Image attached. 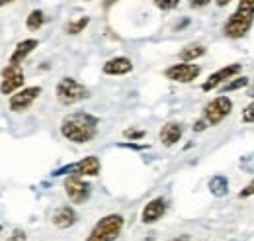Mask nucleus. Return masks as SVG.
<instances>
[{"label":"nucleus","mask_w":254,"mask_h":241,"mask_svg":"<svg viewBox=\"0 0 254 241\" xmlns=\"http://www.w3.org/2000/svg\"><path fill=\"white\" fill-rule=\"evenodd\" d=\"M45 24V12L43 10H32L30 16L26 18V28L30 31H37Z\"/></svg>","instance_id":"nucleus-19"},{"label":"nucleus","mask_w":254,"mask_h":241,"mask_svg":"<svg viewBox=\"0 0 254 241\" xmlns=\"http://www.w3.org/2000/svg\"><path fill=\"white\" fill-rule=\"evenodd\" d=\"M147 133H145V129H133V127H129L124 131V137L129 139V141H139V139H143Z\"/></svg>","instance_id":"nucleus-23"},{"label":"nucleus","mask_w":254,"mask_h":241,"mask_svg":"<svg viewBox=\"0 0 254 241\" xmlns=\"http://www.w3.org/2000/svg\"><path fill=\"white\" fill-rule=\"evenodd\" d=\"M155 2V6L162 10V12H170V10H174V8H178V4H180V0H153Z\"/></svg>","instance_id":"nucleus-22"},{"label":"nucleus","mask_w":254,"mask_h":241,"mask_svg":"<svg viewBox=\"0 0 254 241\" xmlns=\"http://www.w3.org/2000/svg\"><path fill=\"white\" fill-rule=\"evenodd\" d=\"M199 73H201V67L199 65H193V63H174V65H170L166 71H164V77L166 79H170V81H174V83H191V81H195L197 77H199Z\"/></svg>","instance_id":"nucleus-9"},{"label":"nucleus","mask_w":254,"mask_h":241,"mask_svg":"<svg viewBox=\"0 0 254 241\" xmlns=\"http://www.w3.org/2000/svg\"><path fill=\"white\" fill-rule=\"evenodd\" d=\"M188 4H190V8H193V10H199V8L209 6L211 0H188Z\"/></svg>","instance_id":"nucleus-28"},{"label":"nucleus","mask_w":254,"mask_h":241,"mask_svg":"<svg viewBox=\"0 0 254 241\" xmlns=\"http://www.w3.org/2000/svg\"><path fill=\"white\" fill-rule=\"evenodd\" d=\"M102 71H104V75H110V77H122V75H129L133 71V63L129 57H124V55L112 57L104 63Z\"/></svg>","instance_id":"nucleus-14"},{"label":"nucleus","mask_w":254,"mask_h":241,"mask_svg":"<svg viewBox=\"0 0 254 241\" xmlns=\"http://www.w3.org/2000/svg\"><path fill=\"white\" fill-rule=\"evenodd\" d=\"M182 133H184V127L180 121H166L159 131V137H160V143L164 147H172L176 145L180 139H182Z\"/></svg>","instance_id":"nucleus-13"},{"label":"nucleus","mask_w":254,"mask_h":241,"mask_svg":"<svg viewBox=\"0 0 254 241\" xmlns=\"http://www.w3.org/2000/svg\"><path fill=\"white\" fill-rule=\"evenodd\" d=\"M251 196H254V179L239 192V198H251Z\"/></svg>","instance_id":"nucleus-26"},{"label":"nucleus","mask_w":254,"mask_h":241,"mask_svg":"<svg viewBox=\"0 0 254 241\" xmlns=\"http://www.w3.org/2000/svg\"><path fill=\"white\" fill-rule=\"evenodd\" d=\"M126 220L122 214H108L100 218L84 241H116L124 232Z\"/></svg>","instance_id":"nucleus-2"},{"label":"nucleus","mask_w":254,"mask_h":241,"mask_svg":"<svg viewBox=\"0 0 254 241\" xmlns=\"http://www.w3.org/2000/svg\"><path fill=\"white\" fill-rule=\"evenodd\" d=\"M98 125H100V120L92 114L72 112V114H66L61 121V135L76 145H84V143H90L98 135Z\"/></svg>","instance_id":"nucleus-1"},{"label":"nucleus","mask_w":254,"mask_h":241,"mask_svg":"<svg viewBox=\"0 0 254 241\" xmlns=\"http://www.w3.org/2000/svg\"><path fill=\"white\" fill-rule=\"evenodd\" d=\"M90 24V16H80L78 20H72V22H68L66 26H64V31L68 33V35H78L80 31L86 30V26Z\"/></svg>","instance_id":"nucleus-20"},{"label":"nucleus","mask_w":254,"mask_h":241,"mask_svg":"<svg viewBox=\"0 0 254 241\" xmlns=\"http://www.w3.org/2000/svg\"><path fill=\"white\" fill-rule=\"evenodd\" d=\"M122 147H127V149H147L149 145H137V143H122Z\"/></svg>","instance_id":"nucleus-30"},{"label":"nucleus","mask_w":254,"mask_h":241,"mask_svg":"<svg viewBox=\"0 0 254 241\" xmlns=\"http://www.w3.org/2000/svg\"><path fill=\"white\" fill-rule=\"evenodd\" d=\"M207 121H205V118H199V120H195L193 121V125H191V129L195 131V133H199V131H205L207 129Z\"/></svg>","instance_id":"nucleus-27"},{"label":"nucleus","mask_w":254,"mask_h":241,"mask_svg":"<svg viewBox=\"0 0 254 241\" xmlns=\"http://www.w3.org/2000/svg\"><path fill=\"white\" fill-rule=\"evenodd\" d=\"M84 2H90V0H84Z\"/></svg>","instance_id":"nucleus-37"},{"label":"nucleus","mask_w":254,"mask_h":241,"mask_svg":"<svg viewBox=\"0 0 254 241\" xmlns=\"http://www.w3.org/2000/svg\"><path fill=\"white\" fill-rule=\"evenodd\" d=\"M76 220H78V216H76V212H74L72 206H61V208H57V210L53 212V218H51L53 226L59 228V230L72 228L76 224Z\"/></svg>","instance_id":"nucleus-15"},{"label":"nucleus","mask_w":254,"mask_h":241,"mask_svg":"<svg viewBox=\"0 0 254 241\" xmlns=\"http://www.w3.org/2000/svg\"><path fill=\"white\" fill-rule=\"evenodd\" d=\"M237 10H243V12H251V14H254V0H239Z\"/></svg>","instance_id":"nucleus-25"},{"label":"nucleus","mask_w":254,"mask_h":241,"mask_svg":"<svg viewBox=\"0 0 254 241\" xmlns=\"http://www.w3.org/2000/svg\"><path fill=\"white\" fill-rule=\"evenodd\" d=\"M39 45V41L37 39H33V37H28V39H22L16 47H14V51H12V55H10V61L8 63H14V65H22L24 61L28 59V55L35 51V47Z\"/></svg>","instance_id":"nucleus-16"},{"label":"nucleus","mask_w":254,"mask_h":241,"mask_svg":"<svg viewBox=\"0 0 254 241\" xmlns=\"http://www.w3.org/2000/svg\"><path fill=\"white\" fill-rule=\"evenodd\" d=\"M249 96H251V98H254V85L251 87V91H249Z\"/></svg>","instance_id":"nucleus-35"},{"label":"nucleus","mask_w":254,"mask_h":241,"mask_svg":"<svg viewBox=\"0 0 254 241\" xmlns=\"http://www.w3.org/2000/svg\"><path fill=\"white\" fill-rule=\"evenodd\" d=\"M231 112H233V100L229 96L221 94V96H217V98H213L211 102L205 104L203 118L209 125H219Z\"/></svg>","instance_id":"nucleus-5"},{"label":"nucleus","mask_w":254,"mask_h":241,"mask_svg":"<svg viewBox=\"0 0 254 241\" xmlns=\"http://www.w3.org/2000/svg\"><path fill=\"white\" fill-rule=\"evenodd\" d=\"M100 169H102L100 159L96 155H88V157L80 159L74 165H66L63 169H57L53 173V177H61V175H66V173L76 175V177H98L100 175Z\"/></svg>","instance_id":"nucleus-7"},{"label":"nucleus","mask_w":254,"mask_h":241,"mask_svg":"<svg viewBox=\"0 0 254 241\" xmlns=\"http://www.w3.org/2000/svg\"><path fill=\"white\" fill-rule=\"evenodd\" d=\"M64 192H66V196H68V200L72 204H84L92 194V186L82 177L68 175L64 179Z\"/></svg>","instance_id":"nucleus-8"},{"label":"nucleus","mask_w":254,"mask_h":241,"mask_svg":"<svg viewBox=\"0 0 254 241\" xmlns=\"http://www.w3.org/2000/svg\"><path fill=\"white\" fill-rule=\"evenodd\" d=\"M241 118H243V121H247V123H254V102H251L249 106L243 108Z\"/></svg>","instance_id":"nucleus-24"},{"label":"nucleus","mask_w":254,"mask_h":241,"mask_svg":"<svg viewBox=\"0 0 254 241\" xmlns=\"http://www.w3.org/2000/svg\"><path fill=\"white\" fill-rule=\"evenodd\" d=\"M247 87H249V77H235V79H231V81L225 83L223 92L227 94V92L241 91V89H247Z\"/></svg>","instance_id":"nucleus-21"},{"label":"nucleus","mask_w":254,"mask_h":241,"mask_svg":"<svg viewBox=\"0 0 254 241\" xmlns=\"http://www.w3.org/2000/svg\"><path fill=\"white\" fill-rule=\"evenodd\" d=\"M233 0H215V4L219 6V8H225V6H229Z\"/></svg>","instance_id":"nucleus-32"},{"label":"nucleus","mask_w":254,"mask_h":241,"mask_svg":"<svg viewBox=\"0 0 254 241\" xmlns=\"http://www.w3.org/2000/svg\"><path fill=\"white\" fill-rule=\"evenodd\" d=\"M0 234H2V226H0Z\"/></svg>","instance_id":"nucleus-36"},{"label":"nucleus","mask_w":254,"mask_h":241,"mask_svg":"<svg viewBox=\"0 0 254 241\" xmlns=\"http://www.w3.org/2000/svg\"><path fill=\"white\" fill-rule=\"evenodd\" d=\"M41 94V87H26V89H20L18 92H14L10 96V110L20 114V112H26L32 108V104L39 98Z\"/></svg>","instance_id":"nucleus-11"},{"label":"nucleus","mask_w":254,"mask_h":241,"mask_svg":"<svg viewBox=\"0 0 254 241\" xmlns=\"http://www.w3.org/2000/svg\"><path fill=\"white\" fill-rule=\"evenodd\" d=\"M168 241H190V236H178V238H172V240H168Z\"/></svg>","instance_id":"nucleus-33"},{"label":"nucleus","mask_w":254,"mask_h":241,"mask_svg":"<svg viewBox=\"0 0 254 241\" xmlns=\"http://www.w3.org/2000/svg\"><path fill=\"white\" fill-rule=\"evenodd\" d=\"M8 241H26V234L22 230H14L12 236L8 238Z\"/></svg>","instance_id":"nucleus-29"},{"label":"nucleus","mask_w":254,"mask_h":241,"mask_svg":"<svg viewBox=\"0 0 254 241\" xmlns=\"http://www.w3.org/2000/svg\"><path fill=\"white\" fill-rule=\"evenodd\" d=\"M209 190H211L213 196L223 198V196L229 192V181H227L223 175H215V177L209 181Z\"/></svg>","instance_id":"nucleus-18"},{"label":"nucleus","mask_w":254,"mask_h":241,"mask_svg":"<svg viewBox=\"0 0 254 241\" xmlns=\"http://www.w3.org/2000/svg\"><path fill=\"white\" fill-rule=\"evenodd\" d=\"M241 71H243V65H241V63H231V65L223 67V69L215 71V73H211V75L205 79V83L201 85V91H203V92L215 91L217 87H221L223 83H227V81L235 79V77H237Z\"/></svg>","instance_id":"nucleus-10"},{"label":"nucleus","mask_w":254,"mask_h":241,"mask_svg":"<svg viewBox=\"0 0 254 241\" xmlns=\"http://www.w3.org/2000/svg\"><path fill=\"white\" fill-rule=\"evenodd\" d=\"M205 55V47L201 43H188L186 47H182V51L178 53L180 61L184 63H191V61H197L199 57Z\"/></svg>","instance_id":"nucleus-17"},{"label":"nucleus","mask_w":254,"mask_h":241,"mask_svg":"<svg viewBox=\"0 0 254 241\" xmlns=\"http://www.w3.org/2000/svg\"><path fill=\"white\" fill-rule=\"evenodd\" d=\"M12 2H14V0H0V8L6 6V4H12Z\"/></svg>","instance_id":"nucleus-34"},{"label":"nucleus","mask_w":254,"mask_h":241,"mask_svg":"<svg viewBox=\"0 0 254 241\" xmlns=\"http://www.w3.org/2000/svg\"><path fill=\"white\" fill-rule=\"evenodd\" d=\"M188 24H190V20H188V18H186V20H182V22H178V24H176V26H174V30H176V31H180V30H182V28H186V26H188Z\"/></svg>","instance_id":"nucleus-31"},{"label":"nucleus","mask_w":254,"mask_h":241,"mask_svg":"<svg viewBox=\"0 0 254 241\" xmlns=\"http://www.w3.org/2000/svg\"><path fill=\"white\" fill-rule=\"evenodd\" d=\"M164 214H166V200L162 196H157V198H153V200H149L145 204V208L141 212V222L147 224V226L155 224V222H159Z\"/></svg>","instance_id":"nucleus-12"},{"label":"nucleus","mask_w":254,"mask_h":241,"mask_svg":"<svg viewBox=\"0 0 254 241\" xmlns=\"http://www.w3.org/2000/svg\"><path fill=\"white\" fill-rule=\"evenodd\" d=\"M55 96L63 106H72V104H78V102L90 98V91L76 79L63 77L55 87Z\"/></svg>","instance_id":"nucleus-3"},{"label":"nucleus","mask_w":254,"mask_h":241,"mask_svg":"<svg viewBox=\"0 0 254 241\" xmlns=\"http://www.w3.org/2000/svg\"><path fill=\"white\" fill-rule=\"evenodd\" d=\"M254 24V14L251 12H243V10H235L223 24V35L229 39H241L245 37Z\"/></svg>","instance_id":"nucleus-4"},{"label":"nucleus","mask_w":254,"mask_h":241,"mask_svg":"<svg viewBox=\"0 0 254 241\" xmlns=\"http://www.w3.org/2000/svg\"><path fill=\"white\" fill-rule=\"evenodd\" d=\"M0 77H2V81H0V94H4V96L6 94L12 96L14 92H18L24 87V81H26L22 65H14V63H8L2 69Z\"/></svg>","instance_id":"nucleus-6"}]
</instances>
